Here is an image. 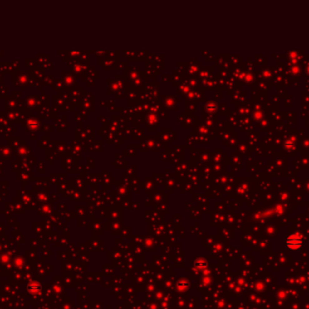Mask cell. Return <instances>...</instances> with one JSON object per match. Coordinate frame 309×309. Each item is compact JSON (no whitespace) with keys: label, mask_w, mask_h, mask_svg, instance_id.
I'll list each match as a JSON object with an SVG mask.
<instances>
[{"label":"cell","mask_w":309,"mask_h":309,"mask_svg":"<svg viewBox=\"0 0 309 309\" xmlns=\"http://www.w3.org/2000/svg\"><path fill=\"white\" fill-rule=\"evenodd\" d=\"M285 244L288 249H291V250H297L302 246L303 240H302V237L300 235H298L297 233H294V234H291L290 236H288L287 238V240L285 241Z\"/></svg>","instance_id":"1"}]
</instances>
